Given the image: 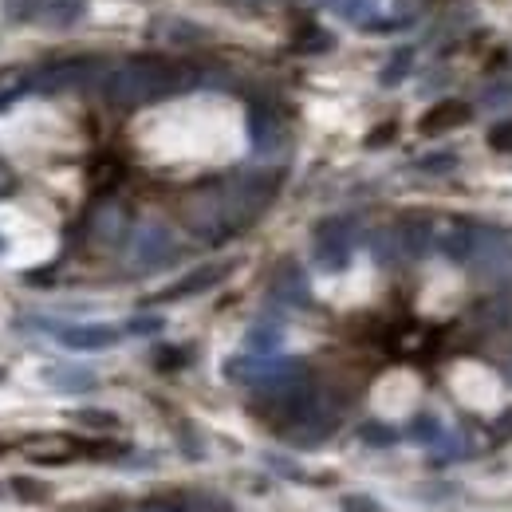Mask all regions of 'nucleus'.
I'll return each mask as SVG.
<instances>
[{
	"mask_svg": "<svg viewBox=\"0 0 512 512\" xmlns=\"http://www.w3.org/2000/svg\"><path fill=\"white\" fill-rule=\"evenodd\" d=\"M272 292H276L280 300H288V304H308V284H304V276H300L296 264H284V268L276 272Z\"/></svg>",
	"mask_w": 512,
	"mask_h": 512,
	"instance_id": "nucleus-5",
	"label": "nucleus"
},
{
	"mask_svg": "<svg viewBox=\"0 0 512 512\" xmlns=\"http://www.w3.org/2000/svg\"><path fill=\"white\" fill-rule=\"evenodd\" d=\"M225 272H229V264H209V268H197V272H190L182 284L166 288L158 300H182V296H193V292H205V288H213V284H217Z\"/></svg>",
	"mask_w": 512,
	"mask_h": 512,
	"instance_id": "nucleus-4",
	"label": "nucleus"
},
{
	"mask_svg": "<svg viewBox=\"0 0 512 512\" xmlns=\"http://www.w3.org/2000/svg\"><path fill=\"white\" fill-rule=\"evenodd\" d=\"M162 327V320H130V331L134 335H150V331H158Z\"/></svg>",
	"mask_w": 512,
	"mask_h": 512,
	"instance_id": "nucleus-13",
	"label": "nucleus"
},
{
	"mask_svg": "<svg viewBox=\"0 0 512 512\" xmlns=\"http://www.w3.org/2000/svg\"><path fill=\"white\" fill-rule=\"evenodd\" d=\"M363 442H371V446H390L394 434H390L386 426H363Z\"/></svg>",
	"mask_w": 512,
	"mask_h": 512,
	"instance_id": "nucleus-10",
	"label": "nucleus"
},
{
	"mask_svg": "<svg viewBox=\"0 0 512 512\" xmlns=\"http://www.w3.org/2000/svg\"><path fill=\"white\" fill-rule=\"evenodd\" d=\"M134 512H190V509L170 505V501H150V505H142V509H134Z\"/></svg>",
	"mask_w": 512,
	"mask_h": 512,
	"instance_id": "nucleus-12",
	"label": "nucleus"
},
{
	"mask_svg": "<svg viewBox=\"0 0 512 512\" xmlns=\"http://www.w3.org/2000/svg\"><path fill=\"white\" fill-rule=\"evenodd\" d=\"M12 489L28 501V505H40V501H48V485H36V481H28V477H16L12 481Z\"/></svg>",
	"mask_w": 512,
	"mask_h": 512,
	"instance_id": "nucleus-7",
	"label": "nucleus"
},
{
	"mask_svg": "<svg viewBox=\"0 0 512 512\" xmlns=\"http://www.w3.org/2000/svg\"><path fill=\"white\" fill-rule=\"evenodd\" d=\"M0 253H4V241H0Z\"/></svg>",
	"mask_w": 512,
	"mask_h": 512,
	"instance_id": "nucleus-15",
	"label": "nucleus"
},
{
	"mask_svg": "<svg viewBox=\"0 0 512 512\" xmlns=\"http://www.w3.org/2000/svg\"><path fill=\"white\" fill-rule=\"evenodd\" d=\"M60 343L71 347V351H103V347H115V343H119V327H107V323L64 327V331H60Z\"/></svg>",
	"mask_w": 512,
	"mask_h": 512,
	"instance_id": "nucleus-3",
	"label": "nucleus"
},
{
	"mask_svg": "<svg viewBox=\"0 0 512 512\" xmlns=\"http://www.w3.org/2000/svg\"><path fill=\"white\" fill-rule=\"evenodd\" d=\"M316 256H320L323 268H343L347 256H351V225L347 221H327L320 229V241H316Z\"/></svg>",
	"mask_w": 512,
	"mask_h": 512,
	"instance_id": "nucleus-2",
	"label": "nucleus"
},
{
	"mask_svg": "<svg viewBox=\"0 0 512 512\" xmlns=\"http://www.w3.org/2000/svg\"><path fill=\"white\" fill-rule=\"evenodd\" d=\"M75 422H87V426H119L115 414H99V410H79Z\"/></svg>",
	"mask_w": 512,
	"mask_h": 512,
	"instance_id": "nucleus-9",
	"label": "nucleus"
},
{
	"mask_svg": "<svg viewBox=\"0 0 512 512\" xmlns=\"http://www.w3.org/2000/svg\"><path fill=\"white\" fill-rule=\"evenodd\" d=\"M174 256V241H170V233L162 229V225H146V229H138V237H134V268H158V264H166Z\"/></svg>",
	"mask_w": 512,
	"mask_h": 512,
	"instance_id": "nucleus-1",
	"label": "nucleus"
},
{
	"mask_svg": "<svg viewBox=\"0 0 512 512\" xmlns=\"http://www.w3.org/2000/svg\"><path fill=\"white\" fill-rule=\"evenodd\" d=\"M343 509L347 512H383L371 497H343Z\"/></svg>",
	"mask_w": 512,
	"mask_h": 512,
	"instance_id": "nucleus-11",
	"label": "nucleus"
},
{
	"mask_svg": "<svg viewBox=\"0 0 512 512\" xmlns=\"http://www.w3.org/2000/svg\"><path fill=\"white\" fill-rule=\"evenodd\" d=\"M44 379L56 386V390H64V394H79V390H91L95 386V375L83 371V367H52V371H44Z\"/></svg>",
	"mask_w": 512,
	"mask_h": 512,
	"instance_id": "nucleus-6",
	"label": "nucleus"
},
{
	"mask_svg": "<svg viewBox=\"0 0 512 512\" xmlns=\"http://www.w3.org/2000/svg\"><path fill=\"white\" fill-rule=\"evenodd\" d=\"M276 343H280V331H276V327H253V331H249V347H253V351H272Z\"/></svg>",
	"mask_w": 512,
	"mask_h": 512,
	"instance_id": "nucleus-8",
	"label": "nucleus"
},
{
	"mask_svg": "<svg viewBox=\"0 0 512 512\" xmlns=\"http://www.w3.org/2000/svg\"><path fill=\"white\" fill-rule=\"evenodd\" d=\"M8 190H12V182H8V174L0 170V193H8Z\"/></svg>",
	"mask_w": 512,
	"mask_h": 512,
	"instance_id": "nucleus-14",
	"label": "nucleus"
}]
</instances>
